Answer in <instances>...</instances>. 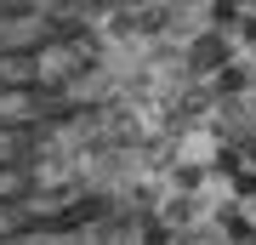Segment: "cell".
Returning a JSON list of instances; mask_svg holds the SVG:
<instances>
[{
    "mask_svg": "<svg viewBox=\"0 0 256 245\" xmlns=\"http://www.w3.org/2000/svg\"><path fill=\"white\" fill-rule=\"evenodd\" d=\"M97 40L80 12L0 6V245H68L80 228V126Z\"/></svg>",
    "mask_w": 256,
    "mask_h": 245,
    "instance_id": "6da1fadb",
    "label": "cell"
}]
</instances>
